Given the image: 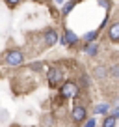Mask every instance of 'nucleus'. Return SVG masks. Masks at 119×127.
<instances>
[{
    "mask_svg": "<svg viewBox=\"0 0 119 127\" xmlns=\"http://www.w3.org/2000/svg\"><path fill=\"white\" fill-rule=\"evenodd\" d=\"M24 60H26V56H24V52L20 51V49H9V51L4 54V62L8 64V65H11V67L22 65Z\"/></svg>",
    "mask_w": 119,
    "mask_h": 127,
    "instance_id": "1",
    "label": "nucleus"
},
{
    "mask_svg": "<svg viewBox=\"0 0 119 127\" xmlns=\"http://www.w3.org/2000/svg\"><path fill=\"white\" fill-rule=\"evenodd\" d=\"M76 94H78V86H76V82L67 80V82H61V84H60V92H58V97H60V99H73Z\"/></svg>",
    "mask_w": 119,
    "mask_h": 127,
    "instance_id": "2",
    "label": "nucleus"
},
{
    "mask_svg": "<svg viewBox=\"0 0 119 127\" xmlns=\"http://www.w3.org/2000/svg\"><path fill=\"white\" fill-rule=\"evenodd\" d=\"M47 82L50 86H60V84L63 82V69L58 67V65H52V67L47 69Z\"/></svg>",
    "mask_w": 119,
    "mask_h": 127,
    "instance_id": "3",
    "label": "nucleus"
},
{
    "mask_svg": "<svg viewBox=\"0 0 119 127\" xmlns=\"http://www.w3.org/2000/svg\"><path fill=\"white\" fill-rule=\"evenodd\" d=\"M71 120H73V123H76V125H82V123L87 120V108H86V105L76 103L75 107H73V110H71Z\"/></svg>",
    "mask_w": 119,
    "mask_h": 127,
    "instance_id": "4",
    "label": "nucleus"
},
{
    "mask_svg": "<svg viewBox=\"0 0 119 127\" xmlns=\"http://www.w3.org/2000/svg\"><path fill=\"white\" fill-rule=\"evenodd\" d=\"M78 41H80V37L76 36L75 32L69 30V28H65L63 34L60 36V41H58V43H61L63 47H75V45H78Z\"/></svg>",
    "mask_w": 119,
    "mask_h": 127,
    "instance_id": "5",
    "label": "nucleus"
},
{
    "mask_svg": "<svg viewBox=\"0 0 119 127\" xmlns=\"http://www.w3.org/2000/svg\"><path fill=\"white\" fill-rule=\"evenodd\" d=\"M58 41H60V34H58L56 28H47V30L43 32V43L47 45V47H54Z\"/></svg>",
    "mask_w": 119,
    "mask_h": 127,
    "instance_id": "6",
    "label": "nucleus"
},
{
    "mask_svg": "<svg viewBox=\"0 0 119 127\" xmlns=\"http://www.w3.org/2000/svg\"><path fill=\"white\" fill-rule=\"evenodd\" d=\"M82 52L87 56H97L100 52V43L99 41H89V43H84L82 47Z\"/></svg>",
    "mask_w": 119,
    "mask_h": 127,
    "instance_id": "7",
    "label": "nucleus"
},
{
    "mask_svg": "<svg viewBox=\"0 0 119 127\" xmlns=\"http://www.w3.org/2000/svg\"><path fill=\"white\" fill-rule=\"evenodd\" d=\"M106 36H108V39H110V41L119 43V21H114L112 24H108Z\"/></svg>",
    "mask_w": 119,
    "mask_h": 127,
    "instance_id": "8",
    "label": "nucleus"
},
{
    "mask_svg": "<svg viewBox=\"0 0 119 127\" xmlns=\"http://www.w3.org/2000/svg\"><path fill=\"white\" fill-rule=\"evenodd\" d=\"M110 103H99V105H95V108H93V112H95L97 116H106L108 112H110Z\"/></svg>",
    "mask_w": 119,
    "mask_h": 127,
    "instance_id": "9",
    "label": "nucleus"
},
{
    "mask_svg": "<svg viewBox=\"0 0 119 127\" xmlns=\"http://www.w3.org/2000/svg\"><path fill=\"white\" fill-rule=\"evenodd\" d=\"M76 86H78V88H82V90H87V88L91 86V79H89V75L82 73V75L78 77V82H76Z\"/></svg>",
    "mask_w": 119,
    "mask_h": 127,
    "instance_id": "10",
    "label": "nucleus"
},
{
    "mask_svg": "<svg viewBox=\"0 0 119 127\" xmlns=\"http://www.w3.org/2000/svg\"><path fill=\"white\" fill-rule=\"evenodd\" d=\"M99 34H100V30H91V32H86L80 39H84V43H89V41H97L99 39Z\"/></svg>",
    "mask_w": 119,
    "mask_h": 127,
    "instance_id": "11",
    "label": "nucleus"
},
{
    "mask_svg": "<svg viewBox=\"0 0 119 127\" xmlns=\"http://www.w3.org/2000/svg\"><path fill=\"white\" fill-rule=\"evenodd\" d=\"M76 4H78V0H69L67 4H63V6H61V15H63V17H67L69 13H71L73 9H75V6H76Z\"/></svg>",
    "mask_w": 119,
    "mask_h": 127,
    "instance_id": "12",
    "label": "nucleus"
},
{
    "mask_svg": "<svg viewBox=\"0 0 119 127\" xmlns=\"http://www.w3.org/2000/svg\"><path fill=\"white\" fill-rule=\"evenodd\" d=\"M93 75L97 77V79H106L108 77V69L104 67V65H95V67H93Z\"/></svg>",
    "mask_w": 119,
    "mask_h": 127,
    "instance_id": "13",
    "label": "nucleus"
},
{
    "mask_svg": "<svg viewBox=\"0 0 119 127\" xmlns=\"http://www.w3.org/2000/svg\"><path fill=\"white\" fill-rule=\"evenodd\" d=\"M108 77H112V79H119V64L108 67Z\"/></svg>",
    "mask_w": 119,
    "mask_h": 127,
    "instance_id": "14",
    "label": "nucleus"
},
{
    "mask_svg": "<svg viewBox=\"0 0 119 127\" xmlns=\"http://www.w3.org/2000/svg\"><path fill=\"white\" fill-rule=\"evenodd\" d=\"M115 122H117V120H114L112 118V116H104V120H102V125L100 127H115Z\"/></svg>",
    "mask_w": 119,
    "mask_h": 127,
    "instance_id": "15",
    "label": "nucleus"
},
{
    "mask_svg": "<svg viewBox=\"0 0 119 127\" xmlns=\"http://www.w3.org/2000/svg\"><path fill=\"white\" fill-rule=\"evenodd\" d=\"M82 127H97V118H87L82 123Z\"/></svg>",
    "mask_w": 119,
    "mask_h": 127,
    "instance_id": "16",
    "label": "nucleus"
},
{
    "mask_svg": "<svg viewBox=\"0 0 119 127\" xmlns=\"http://www.w3.org/2000/svg\"><path fill=\"white\" fill-rule=\"evenodd\" d=\"M97 4L102 6L104 9H110L112 8V0H97Z\"/></svg>",
    "mask_w": 119,
    "mask_h": 127,
    "instance_id": "17",
    "label": "nucleus"
},
{
    "mask_svg": "<svg viewBox=\"0 0 119 127\" xmlns=\"http://www.w3.org/2000/svg\"><path fill=\"white\" fill-rule=\"evenodd\" d=\"M4 2H6L8 8H17V6L20 4V0H4Z\"/></svg>",
    "mask_w": 119,
    "mask_h": 127,
    "instance_id": "18",
    "label": "nucleus"
},
{
    "mask_svg": "<svg viewBox=\"0 0 119 127\" xmlns=\"http://www.w3.org/2000/svg\"><path fill=\"white\" fill-rule=\"evenodd\" d=\"M41 67H43V64H41V62H34V64H30V69H32V71H41Z\"/></svg>",
    "mask_w": 119,
    "mask_h": 127,
    "instance_id": "19",
    "label": "nucleus"
},
{
    "mask_svg": "<svg viewBox=\"0 0 119 127\" xmlns=\"http://www.w3.org/2000/svg\"><path fill=\"white\" fill-rule=\"evenodd\" d=\"M54 2H56V4H63L65 0H54Z\"/></svg>",
    "mask_w": 119,
    "mask_h": 127,
    "instance_id": "20",
    "label": "nucleus"
}]
</instances>
